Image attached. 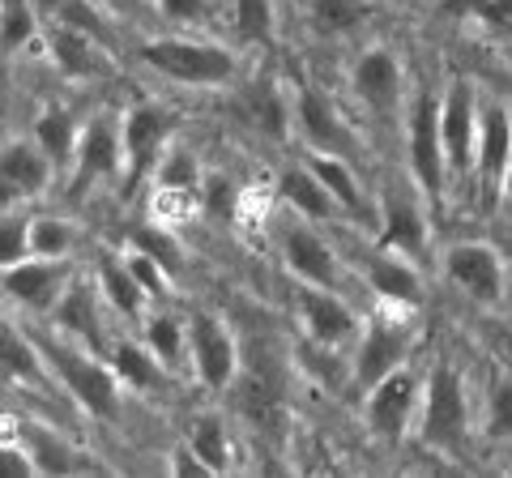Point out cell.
<instances>
[{
    "instance_id": "obj_1",
    "label": "cell",
    "mask_w": 512,
    "mask_h": 478,
    "mask_svg": "<svg viewBox=\"0 0 512 478\" xmlns=\"http://www.w3.org/2000/svg\"><path fill=\"white\" fill-rule=\"evenodd\" d=\"M141 60L171 77L180 86H222L239 73V56L214 43H192V39H154L141 43Z\"/></svg>"
},
{
    "instance_id": "obj_2",
    "label": "cell",
    "mask_w": 512,
    "mask_h": 478,
    "mask_svg": "<svg viewBox=\"0 0 512 478\" xmlns=\"http://www.w3.org/2000/svg\"><path fill=\"white\" fill-rule=\"evenodd\" d=\"M466 436H470L466 385H461L453 363H436V372L427 380V393H423V440L431 449L457 457L466 449Z\"/></svg>"
},
{
    "instance_id": "obj_3",
    "label": "cell",
    "mask_w": 512,
    "mask_h": 478,
    "mask_svg": "<svg viewBox=\"0 0 512 478\" xmlns=\"http://www.w3.org/2000/svg\"><path fill=\"white\" fill-rule=\"evenodd\" d=\"M410 171L419 180L423 197L431 205H440L448 154H444V129H440V99L431 90H423L410 107Z\"/></svg>"
},
{
    "instance_id": "obj_4",
    "label": "cell",
    "mask_w": 512,
    "mask_h": 478,
    "mask_svg": "<svg viewBox=\"0 0 512 478\" xmlns=\"http://www.w3.org/2000/svg\"><path fill=\"white\" fill-rule=\"evenodd\" d=\"M43 359H47V368H56L60 385L69 389L90 414L107 419V414L116 410V380H120L116 368H103L99 359H90L64 342H43Z\"/></svg>"
},
{
    "instance_id": "obj_5",
    "label": "cell",
    "mask_w": 512,
    "mask_h": 478,
    "mask_svg": "<svg viewBox=\"0 0 512 478\" xmlns=\"http://www.w3.org/2000/svg\"><path fill=\"white\" fill-rule=\"evenodd\" d=\"M478 94L466 77H453V86L440 99V129H444V154H448V171L466 175L474 171V154H478Z\"/></svg>"
},
{
    "instance_id": "obj_6",
    "label": "cell",
    "mask_w": 512,
    "mask_h": 478,
    "mask_svg": "<svg viewBox=\"0 0 512 478\" xmlns=\"http://www.w3.org/2000/svg\"><path fill=\"white\" fill-rule=\"evenodd\" d=\"M188 355H192V368H197L201 385L205 389H227L235 372H239V350H235V338L231 329L218 321L210 312H197L188 325Z\"/></svg>"
},
{
    "instance_id": "obj_7",
    "label": "cell",
    "mask_w": 512,
    "mask_h": 478,
    "mask_svg": "<svg viewBox=\"0 0 512 478\" xmlns=\"http://www.w3.org/2000/svg\"><path fill=\"white\" fill-rule=\"evenodd\" d=\"M175 133V116L158 103H141L124 116V158H128V188L146 171H158V158L167 154V141Z\"/></svg>"
},
{
    "instance_id": "obj_8",
    "label": "cell",
    "mask_w": 512,
    "mask_h": 478,
    "mask_svg": "<svg viewBox=\"0 0 512 478\" xmlns=\"http://www.w3.org/2000/svg\"><path fill=\"white\" fill-rule=\"evenodd\" d=\"M508 163H512V116L504 103H487L483 124H478V154H474L483 205L500 201V188L508 180Z\"/></svg>"
},
{
    "instance_id": "obj_9",
    "label": "cell",
    "mask_w": 512,
    "mask_h": 478,
    "mask_svg": "<svg viewBox=\"0 0 512 478\" xmlns=\"http://www.w3.org/2000/svg\"><path fill=\"white\" fill-rule=\"evenodd\" d=\"M414 406H419V380L402 363V368H393L384 380H376L372 393H367V427L380 440H402Z\"/></svg>"
},
{
    "instance_id": "obj_10",
    "label": "cell",
    "mask_w": 512,
    "mask_h": 478,
    "mask_svg": "<svg viewBox=\"0 0 512 478\" xmlns=\"http://www.w3.org/2000/svg\"><path fill=\"white\" fill-rule=\"evenodd\" d=\"M410 329L397 321V316H376L372 325L363 329V346L355 359V380L363 389H372L376 380H384L393 368H402L410 355Z\"/></svg>"
},
{
    "instance_id": "obj_11",
    "label": "cell",
    "mask_w": 512,
    "mask_h": 478,
    "mask_svg": "<svg viewBox=\"0 0 512 478\" xmlns=\"http://www.w3.org/2000/svg\"><path fill=\"white\" fill-rule=\"evenodd\" d=\"M444 269L461 291L478 299V304H495L504 291V261L491 244H474V239L470 244H453L444 257Z\"/></svg>"
},
{
    "instance_id": "obj_12",
    "label": "cell",
    "mask_w": 512,
    "mask_h": 478,
    "mask_svg": "<svg viewBox=\"0 0 512 478\" xmlns=\"http://www.w3.org/2000/svg\"><path fill=\"white\" fill-rule=\"evenodd\" d=\"M64 286H69V265L52 261V257H35V261H18L5 265V295L13 304H22L30 312L56 308Z\"/></svg>"
},
{
    "instance_id": "obj_13",
    "label": "cell",
    "mask_w": 512,
    "mask_h": 478,
    "mask_svg": "<svg viewBox=\"0 0 512 478\" xmlns=\"http://www.w3.org/2000/svg\"><path fill=\"white\" fill-rule=\"evenodd\" d=\"M299 316H303V329L316 346H342L359 333V316L350 312L329 286H308L299 282Z\"/></svg>"
},
{
    "instance_id": "obj_14",
    "label": "cell",
    "mask_w": 512,
    "mask_h": 478,
    "mask_svg": "<svg viewBox=\"0 0 512 478\" xmlns=\"http://www.w3.org/2000/svg\"><path fill=\"white\" fill-rule=\"evenodd\" d=\"M282 261L299 282H308V286H329L333 291L338 278H342L338 257H333L325 239L312 235L308 227H286L282 231Z\"/></svg>"
},
{
    "instance_id": "obj_15",
    "label": "cell",
    "mask_w": 512,
    "mask_h": 478,
    "mask_svg": "<svg viewBox=\"0 0 512 478\" xmlns=\"http://www.w3.org/2000/svg\"><path fill=\"white\" fill-rule=\"evenodd\" d=\"M350 86L372 111H393L397 94H402V65L389 47H367L350 69Z\"/></svg>"
},
{
    "instance_id": "obj_16",
    "label": "cell",
    "mask_w": 512,
    "mask_h": 478,
    "mask_svg": "<svg viewBox=\"0 0 512 478\" xmlns=\"http://www.w3.org/2000/svg\"><path fill=\"white\" fill-rule=\"evenodd\" d=\"M0 180H5V205H13V197H35L52 180V158L43 154V146L35 141H5V154H0Z\"/></svg>"
},
{
    "instance_id": "obj_17",
    "label": "cell",
    "mask_w": 512,
    "mask_h": 478,
    "mask_svg": "<svg viewBox=\"0 0 512 478\" xmlns=\"http://www.w3.org/2000/svg\"><path fill=\"white\" fill-rule=\"evenodd\" d=\"M120 154H124V137L116 133V124L107 116L90 120L77 141V180L94 184V180H111L120 171Z\"/></svg>"
},
{
    "instance_id": "obj_18",
    "label": "cell",
    "mask_w": 512,
    "mask_h": 478,
    "mask_svg": "<svg viewBox=\"0 0 512 478\" xmlns=\"http://www.w3.org/2000/svg\"><path fill=\"white\" fill-rule=\"evenodd\" d=\"M299 129L308 137V146H316L320 154H338V158L355 154V137H350V129L338 120V111L320 99L316 90L299 94Z\"/></svg>"
},
{
    "instance_id": "obj_19",
    "label": "cell",
    "mask_w": 512,
    "mask_h": 478,
    "mask_svg": "<svg viewBox=\"0 0 512 478\" xmlns=\"http://www.w3.org/2000/svg\"><path fill=\"white\" fill-rule=\"evenodd\" d=\"M47 52H52L56 69H60L64 77H77V82L107 73V56L99 52V47H94V39L86 35V30H77V26L56 22V30L47 35Z\"/></svg>"
},
{
    "instance_id": "obj_20",
    "label": "cell",
    "mask_w": 512,
    "mask_h": 478,
    "mask_svg": "<svg viewBox=\"0 0 512 478\" xmlns=\"http://www.w3.org/2000/svg\"><path fill=\"white\" fill-rule=\"evenodd\" d=\"M278 197L291 205L295 214L316 218V222H325V218H333V214L342 210L338 197H333L329 188L320 184V175L312 167H286L282 180H278Z\"/></svg>"
},
{
    "instance_id": "obj_21",
    "label": "cell",
    "mask_w": 512,
    "mask_h": 478,
    "mask_svg": "<svg viewBox=\"0 0 512 478\" xmlns=\"http://www.w3.org/2000/svg\"><path fill=\"white\" fill-rule=\"evenodd\" d=\"M367 282L376 286V295L384 299V304H402V308H414L423 299V282L419 274L410 269V261L402 257V252H389L384 248V257H376L372 265H367Z\"/></svg>"
},
{
    "instance_id": "obj_22",
    "label": "cell",
    "mask_w": 512,
    "mask_h": 478,
    "mask_svg": "<svg viewBox=\"0 0 512 478\" xmlns=\"http://www.w3.org/2000/svg\"><path fill=\"white\" fill-rule=\"evenodd\" d=\"M384 227H380V244L389 252H402V257H419L423 252V218L414 210V201L402 193H384Z\"/></svg>"
},
{
    "instance_id": "obj_23",
    "label": "cell",
    "mask_w": 512,
    "mask_h": 478,
    "mask_svg": "<svg viewBox=\"0 0 512 478\" xmlns=\"http://www.w3.org/2000/svg\"><path fill=\"white\" fill-rule=\"evenodd\" d=\"M103 295V291H99ZM99 295L90 291L86 282H69L56 304V325L73 338H86V342H103V321H99Z\"/></svg>"
},
{
    "instance_id": "obj_24",
    "label": "cell",
    "mask_w": 512,
    "mask_h": 478,
    "mask_svg": "<svg viewBox=\"0 0 512 478\" xmlns=\"http://www.w3.org/2000/svg\"><path fill=\"white\" fill-rule=\"evenodd\" d=\"M99 291H103L107 304L124 316V321H137V316H141L146 286L137 282V274H133V265H128V261H116V257L99 261Z\"/></svg>"
},
{
    "instance_id": "obj_25",
    "label": "cell",
    "mask_w": 512,
    "mask_h": 478,
    "mask_svg": "<svg viewBox=\"0 0 512 478\" xmlns=\"http://www.w3.org/2000/svg\"><path fill=\"white\" fill-rule=\"evenodd\" d=\"M188 453L201 461L205 474H218L231 466V444H227V423L222 414H201L188 432Z\"/></svg>"
},
{
    "instance_id": "obj_26",
    "label": "cell",
    "mask_w": 512,
    "mask_h": 478,
    "mask_svg": "<svg viewBox=\"0 0 512 478\" xmlns=\"http://www.w3.org/2000/svg\"><path fill=\"white\" fill-rule=\"evenodd\" d=\"M35 141L43 146V154L52 158V163H69V158H77V141H82V133H77L69 111L52 107L35 120Z\"/></svg>"
},
{
    "instance_id": "obj_27",
    "label": "cell",
    "mask_w": 512,
    "mask_h": 478,
    "mask_svg": "<svg viewBox=\"0 0 512 478\" xmlns=\"http://www.w3.org/2000/svg\"><path fill=\"white\" fill-rule=\"evenodd\" d=\"M308 13L320 35H350L372 18V5L367 0H308Z\"/></svg>"
},
{
    "instance_id": "obj_28",
    "label": "cell",
    "mask_w": 512,
    "mask_h": 478,
    "mask_svg": "<svg viewBox=\"0 0 512 478\" xmlns=\"http://www.w3.org/2000/svg\"><path fill=\"white\" fill-rule=\"evenodd\" d=\"M308 167L320 175V184L329 188L333 197H338V205L346 214H359L363 210V197H359V184H355V175H350V163L346 158H338V154H312L308 158Z\"/></svg>"
},
{
    "instance_id": "obj_29",
    "label": "cell",
    "mask_w": 512,
    "mask_h": 478,
    "mask_svg": "<svg viewBox=\"0 0 512 478\" xmlns=\"http://www.w3.org/2000/svg\"><path fill=\"white\" fill-rule=\"evenodd\" d=\"M158 363L163 359H158L150 346H137V342L111 346V368H116V376L133 389H154L158 385Z\"/></svg>"
},
{
    "instance_id": "obj_30",
    "label": "cell",
    "mask_w": 512,
    "mask_h": 478,
    "mask_svg": "<svg viewBox=\"0 0 512 478\" xmlns=\"http://www.w3.org/2000/svg\"><path fill=\"white\" fill-rule=\"evenodd\" d=\"M248 120L252 129H261L269 141H282L286 137V99L274 82H256L248 94Z\"/></svg>"
},
{
    "instance_id": "obj_31",
    "label": "cell",
    "mask_w": 512,
    "mask_h": 478,
    "mask_svg": "<svg viewBox=\"0 0 512 478\" xmlns=\"http://www.w3.org/2000/svg\"><path fill=\"white\" fill-rule=\"evenodd\" d=\"M73 222H64V218H52V214H43V218H30V257H52V261H64L69 257V248H73Z\"/></svg>"
},
{
    "instance_id": "obj_32",
    "label": "cell",
    "mask_w": 512,
    "mask_h": 478,
    "mask_svg": "<svg viewBox=\"0 0 512 478\" xmlns=\"http://www.w3.org/2000/svg\"><path fill=\"white\" fill-rule=\"evenodd\" d=\"M39 26V9L35 0H5L0 5V30H5V56H18L22 47L35 39Z\"/></svg>"
},
{
    "instance_id": "obj_33",
    "label": "cell",
    "mask_w": 512,
    "mask_h": 478,
    "mask_svg": "<svg viewBox=\"0 0 512 478\" xmlns=\"http://www.w3.org/2000/svg\"><path fill=\"white\" fill-rule=\"evenodd\" d=\"M43 368H47L43 350L30 346L22 333L5 329V376H9V380H22V385H39Z\"/></svg>"
},
{
    "instance_id": "obj_34",
    "label": "cell",
    "mask_w": 512,
    "mask_h": 478,
    "mask_svg": "<svg viewBox=\"0 0 512 478\" xmlns=\"http://www.w3.org/2000/svg\"><path fill=\"white\" fill-rule=\"evenodd\" d=\"M274 26H278L274 0H235V30H239V39L265 47L269 39H274Z\"/></svg>"
},
{
    "instance_id": "obj_35",
    "label": "cell",
    "mask_w": 512,
    "mask_h": 478,
    "mask_svg": "<svg viewBox=\"0 0 512 478\" xmlns=\"http://www.w3.org/2000/svg\"><path fill=\"white\" fill-rule=\"evenodd\" d=\"M146 346H150L154 355L171 368V363L184 355L188 333H184V329H180V321H175V316H167V312H163V316H150V321H146Z\"/></svg>"
},
{
    "instance_id": "obj_36",
    "label": "cell",
    "mask_w": 512,
    "mask_h": 478,
    "mask_svg": "<svg viewBox=\"0 0 512 478\" xmlns=\"http://www.w3.org/2000/svg\"><path fill=\"white\" fill-rule=\"evenodd\" d=\"M453 13H466V18H478L491 35L512 39V0H448Z\"/></svg>"
},
{
    "instance_id": "obj_37",
    "label": "cell",
    "mask_w": 512,
    "mask_h": 478,
    "mask_svg": "<svg viewBox=\"0 0 512 478\" xmlns=\"http://www.w3.org/2000/svg\"><path fill=\"white\" fill-rule=\"evenodd\" d=\"M201 184V171H197V158L188 150H167L158 158V188H184V193H197Z\"/></svg>"
},
{
    "instance_id": "obj_38",
    "label": "cell",
    "mask_w": 512,
    "mask_h": 478,
    "mask_svg": "<svg viewBox=\"0 0 512 478\" xmlns=\"http://www.w3.org/2000/svg\"><path fill=\"white\" fill-rule=\"evenodd\" d=\"M487 432L495 440H512V376H495L487 389Z\"/></svg>"
},
{
    "instance_id": "obj_39",
    "label": "cell",
    "mask_w": 512,
    "mask_h": 478,
    "mask_svg": "<svg viewBox=\"0 0 512 478\" xmlns=\"http://www.w3.org/2000/svg\"><path fill=\"white\" fill-rule=\"evenodd\" d=\"M30 257V218L13 214L5 205V222H0V265H18Z\"/></svg>"
},
{
    "instance_id": "obj_40",
    "label": "cell",
    "mask_w": 512,
    "mask_h": 478,
    "mask_svg": "<svg viewBox=\"0 0 512 478\" xmlns=\"http://www.w3.org/2000/svg\"><path fill=\"white\" fill-rule=\"evenodd\" d=\"M133 248L146 252V257H154L171 278L180 274V248H175V239L167 231H133Z\"/></svg>"
},
{
    "instance_id": "obj_41",
    "label": "cell",
    "mask_w": 512,
    "mask_h": 478,
    "mask_svg": "<svg viewBox=\"0 0 512 478\" xmlns=\"http://www.w3.org/2000/svg\"><path fill=\"white\" fill-rule=\"evenodd\" d=\"M197 210V193H184V188H158L154 193V218L163 222V227H175V222L192 218Z\"/></svg>"
},
{
    "instance_id": "obj_42",
    "label": "cell",
    "mask_w": 512,
    "mask_h": 478,
    "mask_svg": "<svg viewBox=\"0 0 512 478\" xmlns=\"http://www.w3.org/2000/svg\"><path fill=\"white\" fill-rule=\"evenodd\" d=\"M128 265H133V274H137V282L146 286V295H163L167 291V282H171V274L163 265H158L154 257H146V252H133L128 257Z\"/></svg>"
},
{
    "instance_id": "obj_43",
    "label": "cell",
    "mask_w": 512,
    "mask_h": 478,
    "mask_svg": "<svg viewBox=\"0 0 512 478\" xmlns=\"http://www.w3.org/2000/svg\"><path fill=\"white\" fill-rule=\"evenodd\" d=\"M56 22L77 26V30H90V35H99V30H103V18H99V9H94L90 0H64V9H60Z\"/></svg>"
},
{
    "instance_id": "obj_44",
    "label": "cell",
    "mask_w": 512,
    "mask_h": 478,
    "mask_svg": "<svg viewBox=\"0 0 512 478\" xmlns=\"http://www.w3.org/2000/svg\"><path fill=\"white\" fill-rule=\"evenodd\" d=\"M205 210H210V214H231V210H239L235 188L222 180V175H214V180L205 184Z\"/></svg>"
},
{
    "instance_id": "obj_45",
    "label": "cell",
    "mask_w": 512,
    "mask_h": 478,
    "mask_svg": "<svg viewBox=\"0 0 512 478\" xmlns=\"http://www.w3.org/2000/svg\"><path fill=\"white\" fill-rule=\"evenodd\" d=\"M158 9H163L171 22H205L210 0H158Z\"/></svg>"
},
{
    "instance_id": "obj_46",
    "label": "cell",
    "mask_w": 512,
    "mask_h": 478,
    "mask_svg": "<svg viewBox=\"0 0 512 478\" xmlns=\"http://www.w3.org/2000/svg\"><path fill=\"white\" fill-rule=\"evenodd\" d=\"M35 9H39V18H60L64 0H35Z\"/></svg>"
},
{
    "instance_id": "obj_47",
    "label": "cell",
    "mask_w": 512,
    "mask_h": 478,
    "mask_svg": "<svg viewBox=\"0 0 512 478\" xmlns=\"http://www.w3.org/2000/svg\"><path fill=\"white\" fill-rule=\"evenodd\" d=\"M504 197H508V205H512V163H508V180H504Z\"/></svg>"
}]
</instances>
